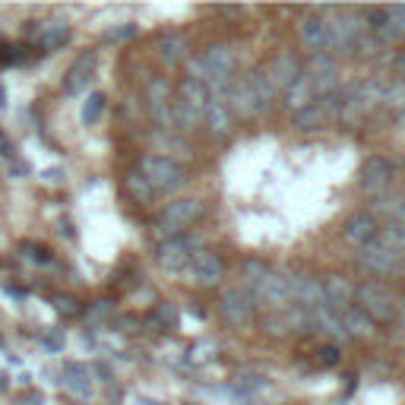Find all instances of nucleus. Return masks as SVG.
I'll return each mask as SVG.
<instances>
[{
    "instance_id": "obj_1",
    "label": "nucleus",
    "mask_w": 405,
    "mask_h": 405,
    "mask_svg": "<svg viewBox=\"0 0 405 405\" xmlns=\"http://www.w3.org/2000/svg\"><path fill=\"white\" fill-rule=\"evenodd\" d=\"M329 54H355L361 35L367 32V16L364 13H329Z\"/></svg>"
},
{
    "instance_id": "obj_2",
    "label": "nucleus",
    "mask_w": 405,
    "mask_h": 405,
    "mask_svg": "<svg viewBox=\"0 0 405 405\" xmlns=\"http://www.w3.org/2000/svg\"><path fill=\"white\" fill-rule=\"evenodd\" d=\"M355 298H358L355 307L364 310L374 323H393L396 316H399V301H396V295L389 292L387 285H380V282H364V285H358Z\"/></svg>"
},
{
    "instance_id": "obj_3",
    "label": "nucleus",
    "mask_w": 405,
    "mask_h": 405,
    "mask_svg": "<svg viewBox=\"0 0 405 405\" xmlns=\"http://www.w3.org/2000/svg\"><path fill=\"white\" fill-rule=\"evenodd\" d=\"M139 174L149 181V187L155 193H171L178 187H184V181H187L184 168L174 159H168V155H146L139 161Z\"/></svg>"
},
{
    "instance_id": "obj_4",
    "label": "nucleus",
    "mask_w": 405,
    "mask_h": 405,
    "mask_svg": "<svg viewBox=\"0 0 405 405\" xmlns=\"http://www.w3.org/2000/svg\"><path fill=\"white\" fill-rule=\"evenodd\" d=\"M202 215V202L200 200H193V197H184V200H174V202H168L165 209H161V215H159V222H155V232H161V234H178V232H184L187 225H193Z\"/></svg>"
},
{
    "instance_id": "obj_5",
    "label": "nucleus",
    "mask_w": 405,
    "mask_h": 405,
    "mask_svg": "<svg viewBox=\"0 0 405 405\" xmlns=\"http://www.w3.org/2000/svg\"><path fill=\"white\" fill-rule=\"evenodd\" d=\"M202 251L193 238H184V234H174V238L161 241L159 251H155V260H159L161 269H168V273H184L187 266H190L193 253Z\"/></svg>"
},
{
    "instance_id": "obj_6",
    "label": "nucleus",
    "mask_w": 405,
    "mask_h": 405,
    "mask_svg": "<svg viewBox=\"0 0 405 405\" xmlns=\"http://www.w3.org/2000/svg\"><path fill=\"white\" fill-rule=\"evenodd\" d=\"M355 260H358V266H364L374 275H399V273H405V260L399 253L389 251V247H383L380 241H370L367 247H361V251L355 253Z\"/></svg>"
},
{
    "instance_id": "obj_7",
    "label": "nucleus",
    "mask_w": 405,
    "mask_h": 405,
    "mask_svg": "<svg viewBox=\"0 0 405 405\" xmlns=\"http://www.w3.org/2000/svg\"><path fill=\"white\" fill-rule=\"evenodd\" d=\"M304 76L310 79L316 98L342 92L339 89V70H336V64H333V57H329V54H314V57H310V64H307V70H304Z\"/></svg>"
},
{
    "instance_id": "obj_8",
    "label": "nucleus",
    "mask_w": 405,
    "mask_h": 405,
    "mask_svg": "<svg viewBox=\"0 0 405 405\" xmlns=\"http://www.w3.org/2000/svg\"><path fill=\"white\" fill-rule=\"evenodd\" d=\"M253 301H260L263 307L275 310H285L292 307V275H282V273H269V279L256 288Z\"/></svg>"
},
{
    "instance_id": "obj_9",
    "label": "nucleus",
    "mask_w": 405,
    "mask_h": 405,
    "mask_svg": "<svg viewBox=\"0 0 405 405\" xmlns=\"http://www.w3.org/2000/svg\"><path fill=\"white\" fill-rule=\"evenodd\" d=\"M393 184V161L383 159V155H374V159L364 161L361 168V190L370 193V197H380V193L389 190Z\"/></svg>"
},
{
    "instance_id": "obj_10",
    "label": "nucleus",
    "mask_w": 405,
    "mask_h": 405,
    "mask_svg": "<svg viewBox=\"0 0 405 405\" xmlns=\"http://www.w3.org/2000/svg\"><path fill=\"white\" fill-rule=\"evenodd\" d=\"M200 60H202V67H206L209 86L232 79L234 64H238V57H234V48H232V45H212V48H209L206 54H200Z\"/></svg>"
},
{
    "instance_id": "obj_11",
    "label": "nucleus",
    "mask_w": 405,
    "mask_h": 405,
    "mask_svg": "<svg viewBox=\"0 0 405 405\" xmlns=\"http://www.w3.org/2000/svg\"><path fill=\"white\" fill-rule=\"evenodd\" d=\"M244 89H247V105H251V114H269L273 111V101H275V89L273 83L266 79V70H251L244 79Z\"/></svg>"
},
{
    "instance_id": "obj_12",
    "label": "nucleus",
    "mask_w": 405,
    "mask_h": 405,
    "mask_svg": "<svg viewBox=\"0 0 405 405\" xmlns=\"http://www.w3.org/2000/svg\"><path fill=\"white\" fill-rule=\"evenodd\" d=\"M96 64H98L96 51H86V54H79V57L73 60L70 70L64 73V92L67 96H79V92L89 89V83L96 79Z\"/></svg>"
},
{
    "instance_id": "obj_13",
    "label": "nucleus",
    "mask_w": 405,
    "mask_h": 405,
    "mask_svg": "<svg viewBox=\"0 0 405 405\" xmlns=\"http://www.w3.org/2000/svg\"><path fill=\"white\" fill-rule=\"evenodd\" d=\"M146 101H149L152 124L159 130H171V86L165 79H152L146 86Z\"/></svg>"
},
{
    "instance_id": "obj_14",
    "label": "nucleus",
    "mask_w": 405,
    "mask_h": 405,
    "mask_svg": "<svg viewBox=\"0 0 405 405\" xmlns=\"http://www.w3.org/2000/svg\"><path fill=\"white\" fill-rule=\"evenodd\" d=\"M219 310L232 326H247L253 316V295H247L244 288H228L219 301Z\"/></svg>"
},
{
    "instance_id": "obj_15",
    "label": "nucleus",
    "mask_w": 405,
    "mask_h": 405,
    "mask_svg": "<svg viewBox=\"0 0 405 405\" xmlns=\"http://www.w3.org/2000/svg\"><path fill=\"white\" fill-rule=\"evenodd\" d=\"M60 383H64L79 402H89L92 396H96L92 367H86V364H79V361H67L64 364V370H60Z\"/></svg>"
},
{
    "instance_id": "obj_16",
    "label": "nucleus",
    "mask_w": 405,
    "mask_h": 405,
    "mask_svg": "<svg viewBox=\"0 0 405 405\" xmlns=\"http://www.w3.org/2000/svg\"><path fill=\"white\" fill-rule=\"evenodd\" d=\"M298 35L301 45L310 54H329V29H326V19L320 13H307V16L298 23Z\"/></svg>"
},
{
    "instance_id": "obj_17",
    "label": "nucleus",
    "mask_w": 405,
    "mask_h": 405,
    "mask_svg": "<svg viewBox=\"0 0 405 405\" xmlns=\"http://www.w3.org/2000/svg\"><path fill=\"white\" fill-rule=\"evenodd\" d=\"M190 275H193V282L202 288H215L222 279H225V266H222V260L215 253H209V251H197L193 253V260H190Z\"/></svg>"
},
{
    "instance_id": "obj_18",
    "label": "nucleus",
    "mask_w": 405,
    "mask_h": 405,
    "mask_svg": "<svg viewBox=\"0 0 405 405\" xmlns=\"http://www.w3.org/2000/svg\"><path fill=\"white\" fill-rule=\"evenodd\" d=\"M304 76V70H301V60L295 57V54H279V57H273V64H269V70H266V79L273 83V89L275 92H285L292 83H298V79Z\"/></svg>"
},
{
    "instance_id": "obj_19",
    "label": "nucleus",
    "mask_w": 405,
    "mask_h": 405,
    "mask_svg": "<svg viewBox=\"0 0 405 405\" xmlns=\"http://www.w3.org/2000/svg\"><path fill=\"white\" fill-rule=\"evenodd\" d=\"M323 304H326L329 310H336V314H342L346 307H352V298H355V285L346 279V275H329L326 282H323Z\"/></svg>"
},
{
    "instance_id": "obj_20",
    "label": "nucleus",
    "mask_w": 405,
    "mask_h": 405,
    "mask_svg": "<svg viewBox=\"0 0 405 405\" xmlns=\"http://www.w3.org/2000/svg\"><path fill=\"white\" fill-rule=\"evenodd\" d=\"M292 304H295V307L310 310V314L320 310V307H326V304H323L320 282L307 279V275H292Z\"/></svg>"
},
{
    "instance_id": "obj_21",
    "label": "nucleus",
    "mask_w": 405,
    "mask_h": 405,
    "mask_svg": "<svg viewBox=\"0 0 405 405\" xmlns=\"http://www.w3.org/2000/svg\"><path fill=\"white\" fill-rule=\"evenodd\" d=\"M377 234H380V225H377V219L370 212H355L346 225V241L355 244L358 251L367 247L370 241H377Z\"/></svg>"
},
{
    "instance_id": "obj_22",
    "label": "nucleus",
    "mask_w": 405,
    "mask_h": 405,
    "mask_svg": "<svg viewBox=\"0 0 405 405\" xmlns=\"http://www.w3.org/2000/svg\"><path fill=\"white\" fill-rule=\"evenodd\" d=\"M67 42H70V25H67V19H48V23H42L35 29V45L45 51H57V48H64Z\"/></svg>"
},
{
    "instance_id": "obj_23",
    "label": "nucleus",
    "mask_w": 405,
    "mask_h": 405,
    "mask_svg": "<svg viewBox=\"0 0 405 405\" xmlns=\"http://www.w3.org/2000/svg\"><path fill=\"white\" fill-rule=\"evenodd\" d=\"M339 320H342V329H346L348 339H370V336L377 333V323L370 320V316L364 314V310H358L355 304H352V307L342 310Z\"/></svg>"
},
{
    "instance_id": "obj_24",
    "label": "nucleus",
    "mask_w": 405,
    "mask_h": 405,
    "mask_svg": "<svg viewBox=\"0 0 405 405\" xmlns=\"http://www.w3.org/2000/svg\"><path fill=\"white\" fill-rule=\"evenodd\" d=\"M387 79H380V76H370V79H364V83H358L352 86L355 89V98H358V105L364 108V114H370L374 108H380L383 105V96H387Z\"/></svg>"
},
{
    "instance_id": "obj_25",
    "label": "nucleus",
    "mask_w": 405,
    "mask_h": 405,
    "mask_svg": "<svg viewBox=\"0 0 405 405\" xmlns=\"http://www.w3.org/2000/svg\"><path fill=\"white\" fill-rule=\"evenodd\" d=\"M377 219V215H383V219L389 222H399V225H405V193H380V197H374V212H370Z\"/></svg>"
},
{
    "instance_id": "obj_26",
    "label": "nucleus",
    "mask_w": 405,
    "mask_h": 405,
    "mask_svg": "<svg viewBox=\"0 0 405 405\" xmlns=\"http://www.w3.org/2000/svg\"><path fill=\"white\" fill-rule=\"evenodd\" d=\"M316 96H314V86H310V79L307 76H301L298 83H292L285 92H282V105L288 108V111H301V108H307V105H314Z\"/></svg>"
},
{
    "instance_id": "obj_27",
    "label": "nucleus",
    "mask_w": 405,
    "mask_h": 405,
    "mask_svg": "<svg viewBox=\"0 0 405 405\" xmlns=\"http://www.w3.org/2000/svg\"><path fill=\"white\" fill-rule=\"evenodd\" d=\"M329 120H333V118H329V114L314 101V105H307V108H301V111H295L292 124H295V130H301V133H314V130H323Z\"/></svg>"
},
{
    "instance_id": "obj_28",
    "label": "nucleus",
    "mask_w": 405,
    "mask_h": 405,
    "mask_svg": "<svg viewBox=\"0 0 405 405\" xmlns=\"http://www.w3.org/2000/svg\"><path fill=\"white\" fill-rule=\"evenodd\" d=\"M178 98L184 101L187 108H193L197 114H202L206 111V105H209V86H202V83H197V79L187 76L184 83L178 86Z\"/></svg>"
},
{
    "instance_id": "obj_29",
    "label": "nucleus",
    "mask_w": 405,
    "mask_h": 405,
    "mask_svg": "<svg viewBox=\"0 0 405 405\" xmlns=\"http://www.w3.org/2000/svg\"><path fill=\"white\" fill-rule=\"evenodd\" d=\"M269 273H273V269H269L263 260H244L241 263V282H244L241 288H244L247 295H256V288L269 279Z\"/></svg>"
},
{
    "instance_id": "obj_30",
    "label": "nucleus",
    "mask_w": 405,
    "mask_h": 405,
    "mask_svg": "<svg viewBox=\"0 0 405 405\" xmlns=\"http://www.w3.org/2000/svg\"><path fill=\"white\" fill-rule=\"evenodd\" d=\"M159 54H161V60H165L168 67H178L181 60L187 57V38L181 35V32H168V35L161 38V45H159Z\"/></svg>"
},
{
    "instance_id": "obj_31",
    "label": "nucleus",
    "mask_w": 405,
    "mask_h": 405,
    "mask_svg": "<svg viewBox=\"0 0 405 405\" xmlns=\"http://www.w3.org/2000/svg\"><path fill=\"white\" fill-rule=\"evenodd\" d=\"M228 389H232V396H238L241 402H251L260 389H266V380H263L260 374H238Z\"/></svg>"
},
{
    "instance_id": "obj_32",
    "label": "nucleus",
    "mask_w": 405,
    "mask_h": 405,
    "mask_svg": "<svg viewBox=\"0 0 405 405\" xmlns=\"http://www.w3.org/2000/svg\"><path fill=\"white\" fill-rule=\"evenodd\" d=\"M178 323H181V310H178V304H171V301H161L149 316V326H155V329H178Z\"/></svg>"
},
{
    "instance_id": "obj_33",
    "label": "nucleus",
    "mask_w": 405,
    "mask_h": 405,
    "mask_svg": "<svg viewBox=\"0 0 405 405\" xmlns=\"http://www.w3.org/2000/svg\"><path fill=\"white\" fill-rule=\"evenodd\" d=\"M124 187H127V193H130L137 202H152L155 197V190L149 187V181L139 174V168H133V171H127V178H124Z\"/></svg>"
},
{
    "instance_id": "obj_34",
    "label": "nucleus",
    "mask_w": 405,
    "mask_h": 405,
    "mask_svg": "<svg viewBox=\"0 0 405 405\" xmlns=\"http://www.w3.org/2000/svg\"><path fill=\"white\" fill-rule=\"evenodd\" d=\"M377 241H380L383 247H389L393 253H399L402 260H405V225H399V222H389L387 228H380Z\"/></svg>"
},
{
    "instance_id": "obj_35",
    "label": "nucleus",
    "mask_w": 405,
    "mask_h": 405,
    "mask_svg": "<svg viewBox=\"0 0 405 405\" xmlns=\"http://www.w3.org/2000/svg\"><path fill=\"white\" fill-rule=\"evenodd\" d=\"M86 323L89 326H101V323H108L114 316V301H108V298H101V301H92L89 307H86Z\"/></svg>"
},
{
    "instance_id": "obj_36",
    "label": "nucleus",
    "mask_w": 405,
    "mask_h": 405,
    "mask_svg": "<svg viewBox=\"0 0 405 405\" xmlns=\"http://www.w3.org/2000/svg\"><path fill=\"white\" fill-rule=\"evenodd\" d=\"M266 333L269 336H288V333H295V329H292V316H288V307L285 310H275V314L266 316Z\"/></svg>"
},
{
    "instance_id": "obj_37",
    "label": "nucleus",
    "mask_w": 405,
    "mask_h": 405,
    "mask_svg": "<svg viewBox=\"0 0 405 405\" xmlns=\"http://www.w3.org/2000/svg\"><path fill=\"white\" fill-rule=\"evenodd\" d=\"M105 96L101 92H92L89 101L83 105V124L86 127H92V124H98V118H101V111H105Z\"/></svg>"
},
{
    "instance_id": "obj_38",
    "label": "nucleus",
    "mask_w": 405,
    "mask_h": 405,
    "mask_svg": "<svg viewBox=\"0 0 405 405\" xmlns=\"http://www.w3.org/2000/svg\"><path fill=\"white\" fill-rule=\"evenodd\" d=\"M383 105L393 108V111H402L405 108V79H396V83L387 86V96H383Z\"/></svg>"
},
{
    "instance_id": "obj_39",
    "label": "nucleus",
    "mask_w": 405,
    "mask_h": 405,
    "mask_svg": "<svg viewBox=\"0 0 405 405\" xmlns=\"http://www.w3.org/2000/svg\"><path fill=\"white\" fill-rule=\"evenodd\" d=\"M25 60V48L23 45H0V67H13Z\"/></svg>"
},
{
    "instance_id": "obj_40",
    "label": "nucleus",
    "mask_w": 405,
    "mask_h": 405,
    "mask_svg": "<svg viewBox=\"0 0 405 405\" xmlns=\"http://www.w3.org/2000/svg\"><path fill=\"white\" fill-rule=\"evenodd\" d=\"M23 253L29 256L32 263H51V251L45 244H32V241H23Z\"/></svg>"
},
{
    "instance_id": "obj_41",
    "label": "nucleus",
    "mask_w": 405,
    "mask_h": 405,
    "mask_svg": "<svg viewBox=\"0 0 405 405\" xmlns=\"http://www.w3.org/2000/svg\"><path fill=\"white\" fill-rule=\"evenodd\" d=\"M54 310L64 314V316H76L79 314V301L73 298V295H57V298H54Z\"/></svg>"
},
{
    "instance_id": "obj_42",
    "label": "nucleus",
    "mask_w": 405,
    "mask_h": 405,
    "mask_svg": "<svg viewBox=\"0 0 405 405\" xmlns=\"http://www.w3.org/2000/svg\"><path fill=\"white\" fill-rule=\"evenodd\" d=\"M389 19H393L396 32H399V38H405V6H389Z\"/></svg>"
},
{
    "instance_id": "obj_43",
    "label": "nucleus",
    "mask_w": 405,
    "mask_h": 405,
    "mask_svg": "<svg viewBox=\"0 0 405 405\" xmlns=\"http://www.w3.org/2000/svg\"><path fill=\"white\" fill-rule=\"evenodd\" d=\"M339 348L336 346H323L320 348V364H326V367H336V364H339Z\"/></svg>"
},
{
    "instance_id": "obj_44",
    "label": "nucleus",
    "mask_w": 405,
    "mask_h": 405,
    "mask_svg": "<svg viewBox=\"0 0 405 405\" xmlns=\"http://www.w3.org/2000/svg\"><path fill=\"white\" fill-rule=\"evenodd\" d=\"M0 159H6V161L16 159V149H13V143L6 139V133H4V130H0Z\"/></svg>"
},
{
    "instance_id": "obj_45",
    "label": "nucleus",
    "mask_w": 405,
    "mask_h": 405,
    "mask_svg": "<svg viewBox=\"0 0 405 405\" xmlns=\"http://www.w3.org/2000/svg\"><path fill=\"white\" fill-rule=\"evenodd\" d=\"M133 32H137V29H133V25H120V29H114V32H108V42H118V38H130L133 35Z\"/></svg>"
},
{
    "instance_id": "obj_46",
    "label": "nucleus",
    "mask_w": 405,
    "mask_h": 405,
    "mask_svg": "<svg viewBox=\"0 0 405 405\" xmlns=\"http://www.w3.org/2000/svg\"><path fill=\"white\" fill-rule=\"evenodd\" d=\"M45 346H48L51 352H57V348H64V339H60L57 333H54V336H45Z\"/></svg>"
},
{
    "instance_id": "obj_47",
    "label": "nucleus",
    "mask_w": 405,
    "mask_h": 405,
    "mask_svg": "<svg viewBox=\"0 0 405 405\" xmlns=\"http://www.w3.org/2000/svg\"><path fill=\"white\" fill-rule=\"evenodd\" d=\"M23 402H29V405H42V396H38V393H23Z\"/></svg>"
},
{
    "instance_id": "obj_48",
    "label": "nucleus",
    "mask_w": 405,
    "mask_h": 405,
    "mask_svg": "<svg viewBox=\"0 0 405 405\" xmlns=\"http://www.w3.org/2000/svg\"><path fill=\"white\" fill-rule=\"evenodd\" d=\"M96 374H98V377H101V380H105V383H108V380H111V370H108V367H105V364H98V367H96Z\"/></svg>"
},
{
    "instance_id": "obj_49",
    "label": "nucleus",
    "mask_w": 405,
    "mask_h": 405,
    "mask_svg": "<svg viewBox=\"0 0 405 405\" xmlns=\"http://www.w3.org/2000/svg\"><path fill=\"white\" fill-rule=\"evenodd\" d=\"M399 342H405V307L399 310Z\"/></svg>"
},
{
    "instance_id": "obj_50",
    "label": "nucleus",
    "mask_w": 405,
    "mask_h": 405,
    "mask_svg": "<svg viewBox=\"0 0 405 405\" xmlns=\"http://www.w3.org/2000/svg\"><path fill=\"white\" fill-rule=\"evenodd\" d=\"M396 70H399V73H405V51L399 54V57H396Z\"/></svg>"
},
{
    "instance_id": "obj_51",
    "label": "nucleus",
    "mask_w": 405,
    "mask_h": 405,
    "mask_svg": "<svg viewBox=\"0 0 405 405\" xmlns=\"http://www.w3.org/2000/svg\"><path fill=\"white\" fill-rule=\"evenodd\" d=\"M6 105V96H4V86H0V108Z\"/></svg>"
},
{
    "instance_id": "obj_52",
    "label": "nucleus",
    "mask_w": 405,
    "mask_h": 405,
    "mask_svg": "<svg viewBox=\"0 0 405 405\" xmlns=\"http://www.w3.org/2000/svg\"><path fill=\"white\" fill-rule=\"evenodd\" d=\"M399 127H405V108L399 111Z\"/></svg>"
},
{
    "instance_id": "obj_53",
    "label": "nucleus",
    "mask_w": 405,
    "mask_h": 405,
    "mask_svg": "<svg viewBox=\"0 0 405 405\" xmlns=\"http://www.w3.org/2000/svg\"><path fill=\"white\" fill-rule=\"evenodd\" d=\"M143 405H159V402H143Z\"/></svg>"
}]
</instances>
